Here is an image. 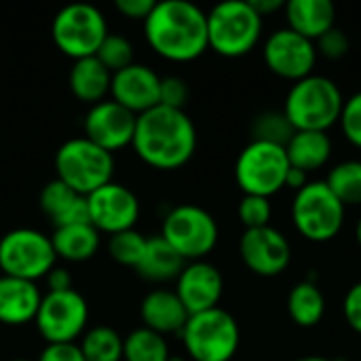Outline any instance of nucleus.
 Returning a JSON list of instances; mask_svg holds the SVG:
<instances>
[{
    "mask_svg": "<svg viewBox=\"0 0 361 361\" xmlns=\"http://www.w3.org/2000/svg\"><path fill=\"white\" fill-rule=\"evenodd\" d=\"M110 99L140 116L161 104V76L152 68L133 61L112 74Z\"/></svg>",
    "mask_w": 361,
    "mask_h": 361,
    "instance_id": "17",
    "label": "nucleus"
},
{
    "mask_svg": "<svg viewBox=\"0 0 361 361\" xmlns=\"http://www.w3.org/2000/svg\"><path fill=\"white\" fill-rule=\"evenodd\" d=\"M95 57L102 61V66L108 72L114 74L133 63V44L121 34H108L99 51L95 53Z\"/></svg>",
    "mask_w": 361,
    "mask_h": 361,
    "instance_id": "33",
    "label": "nucleus"
},
{
    "mask_svg": "<svg viewBox=\"0 0 361 361\" xmlns=\"http://www.w3.org/2000/svg\"><path fill=\"white\" fill-rule=\"evenodd\" d=\"M315 49H317V55L322 53V55L328 57V59H343V57L349 53L351 42H349L347 34H345L341 27L334 25L330 32H326L322 38H317Z\"/></svg>",
    "mask_w": 361,
    "mask_h": 361,
    "instance_id": "36",
    "label": "nucleus"
},
{
    "mask_svg": "<svg viewBox=\"0 0 361 361\" xmlns=\"http://www.w3.org/2000/svg\"><path fill=\"white\" fill-rule=\"evenodd\" d=\"M250 4H252V8H254L260 17L271 15V13H275V11H279V8L286 6L281 0H250Z\"/></svg>",
    "mask_w": 361,
    "mask_h": 361,
    "instance_id": "43",
    "label": "nucleus"
},
{
    "mask_svg": "<svg viewBox=\"0 0 361 361\" xmlns=\"http://www.w3.org/2000/svg\"><path fill=\"white\" fill-rule=\"evenodd\" d=\"M57 256L47 237L34 228H15L0 237V271L6 277L36 283L55 267Z\"/></svg>",
    "mask_w": 361,
    "mask_h": 361,
    "instance_id": "10",
    "label": "nucleus"
},
{
    "mask_svg": "<svg viewBox=\"0 0 361 361\" xmlns=\"http://www.w3.org/2000/svg\"><path fill=\"white\" fill-rule=\"evenodd\" d=\"M296 361H334V360H328V357H319V355H309V357H300V360Z\"/></svg>",
    "mask_w": 361,
    "mask_h": 361,
    "instance_id": "44",
    "label": "nucleus"
},
{
    "mask_svg": "<svg viewBox=\"0 0 361 361\" xmlns=\"http://www.w3.org/2000/svg\"><path fill=\"white\" fill-rule=\"evenodd\" d=\"M294 133L296 129L290 125L283 112L267 110L258 114L252 123V140L256 142H269V144H277L286 148Z\"/></svg>",
    "mask_w": 361,
    "mask_h": 361,
    "instance_id": "31",
    "label": "nucleus"
},
{
    "mask_svg": "<svg viewBox=\"0 0 361 361\" xmlns=\"http://www.w3.org/2000/svg\"><path fill=\"white\" fill-rule=\"evenodd\" d=\"M290 161L283 146L252 140L235 163V180L243 195L271 199L286 188Z\"/></svg>",
    "mask_w": 361,
    "mask_h": 361,
    "instance_id": "8",
    "label": "nucleus"
},
{
    "mask_svg": "<svg viewBox=\"0 0 361 361\" xmlns=\"http://www.w3.org/2000/svg\"><path fill=\"white\" fill-rule=\"evenodd\" d=\"M218 224L214 216L199 205H178L165 218L161 237L184 258V262L205 260L218 243Z\"/></svg>",
    "mask_w": 361,
    "mask_h": 361,
    "instance_id": "11",
    "label": "nucleus"
},
{
    "mask_svg": "<svg viewBox=\"0 0 361 361\" xmlns=\"http://www.w3.org/2000/svg\"><path fill=\"white\" fill-rule=\"evenodd\" d=\"M38 361H85V355L78 343H57V345H47Z\"/></svg>",
    "mask_w": 361,
    "mask_h": 361,
    "instance_id": "38",
    "label": "nucleus"
},
{
    "mask_svg": "<svg viewBox=\"0 0 361 361\" xmlns=\"http://www.w3.org/2000/svg\"><path fill=\"white\" fill-rule=\"evenodd\" d=\"M131 146L146 165L173 171L195 157L197 129L184 110L157 106L137 116Z\"/></svg>",
    "mask_w": 361,
    "mask_h": 361,
    "instance_id": "1",
    "label": "nucleus"
},
{
    "mask_svg": "<svg viewBox=\"0 0 361 361\" xmlns=\"http://www.w3.org/2000/svg\"><path fill=\"white\" fill-rule=\"evenodd\" d=\"M44 281H47L49 292H68V290H72V275H70L68 269H61V267H53L47 273Z\"/></svg>",
    "mask_w": 361,
    "mask_h": 361,
    "instance_id": "41",
    "label": "nucleus"
},
{
    "mask_svg": "<svg viewBox=\"0 0 361 361\" xmlns=\"http://www.w3.org/2000/svg\"><path fill=\"white\" fill-rule=\"evenodd\" d=\"M42 294L32 281L0 275V324L25 326L36 319Z\"/></svg>",
    "mask_w": 361,
    "mask_h": 361,
    "instance_id": "21",
    "label": "nucleus"
},
{
    "mask_svg": "<svg viewBox=\"0 0 361 361\" xmlns=\"http://www.w3.org/2000/svg\"><path fill=\"white\" fill-rule=\"evenodd\" d=\"M171 351L165 336L137 328L123 338V360L125 361H169Z\"/></svg>",
    "mask_w": 361,
    "mask_h": 361,
    "instance_id": "28",
    "label": "nucleus"
},
{
    "mask_svg": "<svg viewBox=\"0 0 361 361\" xmlns=\"http://www.w3.org/2000/svg\"><path fill=\"white\" fill-rule=\"evenodd\" d=\"M188 102V85L180 76H167L161 78V104L173 110H184Z\"/></svg>",
    "mask_w": 361,
    "mask_h": 361,
    "instance_id": "37",
    "label": "nucleus"
},
{
    "mask_svg": "<svg viewBox=\"0 0 361 361\" xmlns=\"http://www.w3.org/2000/svg\"><path fill=\"white\" fill-rule=\"evenodd\" d=\"M267 68L286 78V80H302L313 74L315 61H317V49L315 42L296 34L290 27L275 30L262 49Z\"/></svg>",
    "mask_w": 361,
    "mask_h": 361,
    "instance_id": "13",
    "label": "nucleus"
},
{
    "mask_svg": "<svg viewBox=\"0 0 361 361\" xmlns=\"http://www.w3.org/2000/svg\"><path fill=\"white\" fill-rule=\"evenodd\" d=\"M243 264L260 277L281 275L292 260V247L283 233L273 226L245 231L239 241Z\"/></svg>",
    "mask_w": 361,
    "mask_h": 361,
    "instance_id": "15",
    "label": "nucleus"
},
{
    "mask_svg": "<svg viewBox=\"0 0 361 361\" xmlns=\"http://www.w3.org/2000/svg\"><path fill=\"white\" fill-rule=\"evenodd\" d=\"M307 184H309V173L290 167V171H288V176H286V188H292L294 192H298V190L305 188Z\"/></svg>",
    "mask_w": 361,
    "mask_h": 361,
    "instance_id": "42",
    "label": "nucleus"
},
{
    "mask_svg": "<svg viewBox=\"0 0 361 361\" xmlns=\"http://www.w3.org/2000/svg\"><path fill=\"white\" fill-rule=\"evenodd\" d=\"M290 167L311 173L322 169L332 157V140L324 131H296L286 146Z\"/></svg>",
    "mask_w": 361,
    "mask_h": 361,
    "instance_id": "25",
    "label": "nucleus"
},
{
    "mask_svg": "<svg viewBox=\"0 0 361 361\" xmlns=\"http://www.w3.org/2000/svg\"><path fill=\"white\" fill-rule=\"evenodd\" d=\"M173 292L182 300L188 315H197L218 307L224 292V279L222 273L205 260L186 262L176 279Z\"/></svg>",
    "mask_w": 361,
    "mask_h": 361,
    "instance_id": "18",
    "label": "nucleus"
},
{
    "mask_svg": "<svg viewBox=\"0 0 361 361\" xmlns=\"http://www.w3.org/2000/svg\"><path fill=\"white\" fill-rule=\"evenodd\" d=\"M11 361H30V360H21V357H19V360H11Z\"/></svg>",
    "mask_w": 361,
    "mask_h": 361,
    "instance_id": "47",
    "label": "nucleus"
},
{
    "mask_svg": "<svg viewBox=\"0 0 361 361\" xmlns=\"http://www.w3.org/2000/svg\"><path fill=\"white\" fill-rule=\"evenodd\" d=\"M237 216H239L241 224L245 226V231L271 226V216H273L271 201L264 197L243 195V199L237 207Z\"/></svg>",
    "mask_w": 361,
    "mask_h": 361,
    "instance_id": "34",
    "label": "nucleus"
},
{
    "mask_svg": "<svg viewBox=\"0 0 361 361\" xmlns=\"http://www.w3.org/2000/svg\"><path fill=\"white\" fill-rule=\"evenodd\" d=\"M260 36L262 17L245 0L220 2L207 13V42L222 57L247 55L260 42Z\"/></svg>",
    "mask_w": 361,
    "mask_h": 361,
    "instance_id": "4",
    "label": "nucleus"
},
{
    "mask_svg": "<svg viewBox=\"0 0 361 361\" xmlns=\"http://www.w3.org/2000/svg\"><path fill=\"white\" fill-rule=\"evenodd\" d=\"M328 188L334 197L345 205H360L361 203V161H345L332 167L328 180Z\"/></svg>",
    "mask_w": 361,
    "mask_h": 361,
    "instance_id": "30",
    "label": "nucleus"
},
{
    "mask_svg": "<svg viewBox=\"0 0 361 361\" xmlns=\"http://www.w3.org/2000/svg\"><path fill=\"white\" fill-rule=\"evenodd\" d=\"M180 336L195 361H231L241 341L237 319L220 307L190 315Z\"/></svg>",
    "mask_w": 361,
    "mask_h": 361,
    "instance_id": "6",
    "label": "nucleus"
},
{
    "mask_svg": "<svg viewBox=\"0 0 361 361\" xmlns=\"http://www.w3.org/2000/svg\"><path fill=\"white\" fill-rule=\"evenodd\" d=\"M184 267H186L184 258L161 235H157V237H148L144 256L140 264L135 267V271L146 281L165 283V281L178 279Z\"/></svg>",
    "mask_w": 361,
    "mask_h": 361,
    "instance_id": "24",
    "label": "nucleus"
},
{
    "mask_svg": "<svg viewBox=\"0 0 361 361\" xmlns=\"http://www.w3.org/2000/svg\"><path fill=\"white\" fill-rule=\"evenodd\" d=\"M55 171L57 180H61L74 192L89 197L97 188L112 182L114 157L82 135L59 146L55 152Z\"/></svg>",
    "mask_w": 361,
    "mask_h": 361,
    "instance_id": "5",
    "label": "nucleus"
},
{
    "mask_svg": "<svg viewBox=\"0 0 361 361\" xmlns=\"http://www.w3.org/2000/svg\"><path fill=\"white\" fill-rule=\"evenodd\" d=\"M140 315L144 322V328L167 336V334H180L188 322V311L184 309L182 300L171 290H152L144 296Z\"/></svg>",
    "mask_w": 361,
    "mask_h": 361,
    "instance_id": "20",
    "label": "nucleus"
},
{
    "mask_svg": "<svg viewBox=\"0 0 361 361\" xmlns=\"http://www.w3.org/2000/svg\"><path fill=\"white\" fill-rule=\"evenodd\" d=\"M169 361H186V360H184V357H180V355H171Z\"/></svg>",
    "mask_w": 361,
    "mask_h": 361,
    "instance_id": "46",
    "label": "nucleus"
},
{
    "mask_svg": "<svg viewBox=\"0 0 361 361\" xmlns=\"http://www.w3.org/2000/svg\"><path fill=\"white\" fill-rule=\"evenodd\" d=\"M146 241H148V237H144L135 228L125 231V233H116L108 241V254L114 262L135 269L144 256Z\"/></svg>",
    "mask_w": 361,
    "mask_h": 361,
    "instance_id": "32",
    "label": "nucleus"
},
{
    "mask_svg": "<svg viewBox=\"0 0 361 361\" xmlns=\"http://www.w3.org/2000/svg\"><path fill=\"white\" fill-rule=\"evenodd\" d=\"M51 243L57 258L68 262H85L99 250V231L93 224L61 226L53 231Z\"/></svg>",
    "mask_w": 361,
    "mask_h": 361,
    "instance_id": "26",
    "label": "nucleus"
},
{
    "mask_svg": "<svg viewBox=\"0 0 361 361\" xmlns=\"http://www.w3.org/2000/svg\"><path fill=\"white\" fill-rule=\"evenodd\" d=\"M108 34L110 32L104 13L97 6L85 2L59 8L51 23L55 47L74 61L95 57Z\"/></svg>",
    "mask_w": 361,
    "mask_h": 361,
    "instance_id": "7",
    "label": "nucleus"
},
{
    "mask_svg": "<svg viewBox=\"0 0 361 361\" xmlns=\"http://www.w3.org/2000/svg\"><path fill=\"white\" fill-rule=\"evenodd\" d=\"M135 123L137 116L133 112H129L114 99H104L89 108L85 116V137L114 154L131 146Z\"/></svg>",
    "mask_w": 361,
    "mask_h": 361,
    "instance_id": "16",
    "label": "nucleus"
},
{
    "mask_svg": "<svg viewBox=\"0 0 361 361\" xmlns=\"http://www.w3.org/2000/svg\"><path fill=\"white\" fill-rule=\"evenodd\" d=\"M345 97L332 78L311 74L292 85L283 114L296 131H324L328 133L341 121Z\"/></svg>",
    "mask_w": 361,
    "mask_h": 361,
    "instance_id": "3",
    "label": "nucleus"
},
{
    "mask_svg": "<svg viewBox=\"0 0 361 361\" xmlns=\"http://www.w3.org/2000/svg\"><path fill=\"white\" fill-rule=\"evenodd\" d=\"M343 311H345L347 324L357 334H361V281L347 292L345 302H343Z\"/></svg>",
    "mask_w": 361,
    "mask_h": 361,
    "instance_id": "39",
    "label": "nucleus"
},
{
    "mask_svg": "<svg viewBox=\"0 0 361 361\" xmlns=\"http://www.w3.org/2000/svg\"><path fill=\"white\" fill-rule=\"evenodd\" d=\"M341 127L343 133L347 135V140L361 148V91L351 95L345 106H343V114H341Z\"/></svg>",
    "mask_w": 361,
    "mask_h": 361,
    "instance_id": "35",
    "label": "nucleus"
},
{
    "mask_svg": "<svg viewBox=\"0 0 361 361\" xmlns=\"http://www.w3.org/2000/svg\"><path fill=\"white\" fill-rule=\"evenodd\" d=\"M154 0H116L114 8L127 17V19H140L146 21V17L150 15V11L154 8Z\"/></svg>",
    "mask_w": 361,
    "mask_h": 361,
    "instance_id": "40",
    "label": "nucleus"
},
{
    "mask_svg": "<svg viewBox=\"0 0 361 361\" xmlns=\"http://www.w3.org/2000/svg\"><path fill=\"white\" fill-rule=\"evenodd\" d=\"M283 8L288 27L313 42L330 32L336 21V6L330 0H290Z\"/></svg>",
    "mask_w": 361,
    "mask_h": 361,
    "instance_id": "22",
    "label": "nucleus"
},
{
    "mask_svg": "<svg viewBox=\"0 0 361 361\" xmlns=\"http://www.w3.org/2000/svg\"><path fill=\"white\" fill-rule=\"evenodd\" d=\"M150 49L163 59L186 63L207 49V13L186 0H161L144 21Z\"/></svg>",
    "mask_w": 361,
    "mask_h": 361,
    "instance_id": "2",
    "label": "nucleus"
},
{
    "mask_svg": "<svg viewBox=\"0 0 361 361\" xmlns=\"http://www.w3.org/2000/svg\"><path fill=\"white\" fill-rule=\"evenodd\" d=\"M89 222L106 235H116L131 231L140 218L137 195L118 182H108L87 197Z\"/></svg>",
    "mask_w": 361,
    "mask_h": 361,
    "instance_id": "14",
    "label": "nucleus"
},
{
    "mask_svg": "<svg viewBox=\"0 0 361 361\" xmlns=\"http://www.w3.org/2000/svg\"><path fill=\"white\" fill-rule=\"evenodd\" d=\"M288 313L300 328H315L326 315V298L315 281H300L288 296Z\"/></svg>",
    "mask_w": 361,
    "mask_h": 361,
    "instance_id": "27",
    "label": "nucleus"
},
{
    "mask_svg": "<svg viewBox=\"0 0 361 361\" xmlns=\"http://www.w3.org/2000/svg\"><path fill=\"white\" fill-rule=\"evenodd\" d=\"M78 347L85 361H123V336L108 326L87 330L80 336Z\"/></svg>",
    "mask_w": 361,
    "mask_h": 361,
    "instance_id": "29",
    "label": "nucleus"
},
{
    "mask_svg": "<svg viewBox=\"0 0 361 361\" xmlns=\"http://www.w3.org/2000/svg\"><path fill=\"white\" fill-rule=\"evenodd\" d=\"M355 239H357V243L361 245V218L360 222H357V226H355Z\"/></svg>",
    "mask_w": 361,
    "mask_h": 361,
    "instance_id": "45",
    "label": "nucleus"
},
{
    "mask_svg": "<svg viewBox=\"0 0 361 361\" xmlns=\"http://www.w3.org/2000/svg\"><path fill=\"white\" fill-rule=\"evenodd\" d=\"M112 72H108L97 57H85L72 63L68 85L76 99L85 104H99L110 95Z\"/></svg>",
    "mask_w": 361,
    "mask_h": 361,
    "instance_id": "23",
    "label": "nucleus"
},
{
    "mask_svg": "<svg viewBox=\"0 0 361 361\" xmlns=\"http://www.w3.org/2000/svg\"><path fill=\"white\" fill-rule=\"evenodd\" d=\"M89 305L74 288L68 292H47L36 313L38 334L47 345L76 343L87 332Z\"/></svg>",
    "mask_w": 361,
    "mask_h": 361,
    "instance_id": "12",
    "label": "nucleus"
},
{
    "mask_svg": "<svg viewBox=\"0 0 361 361\" xmlns=\"http://www.w3.org/2000/svg\"><path fill=\"white\" fill-rule=\"evenodd\" d=\"M345 205L326 182H309L294 195L292 220L296 231L313 243L332 241L345 224Z\"/></svg>",
    "mask_w": 361,
    "mask_h": 361,
    "instance_id": "9",
    "label": "nucleus"
},
{
    "mask_svg": "<svg viewBox=\"0 0 361 361\" xmlns=\"http://www.w3.org/2000/svg\"><path fill=\"white\" fill-rule=\"evenodd\" d=\"M40 209L53 222L55 228L74 226V224H91L89 222V205L87 197L74 192L61 180H51L40 190Z\"/></svg>",
    "mask_w": 361,
    "mask_h": 361,
    "instance_id": "19",
    "label": "nucleus"
}]
</instances>
